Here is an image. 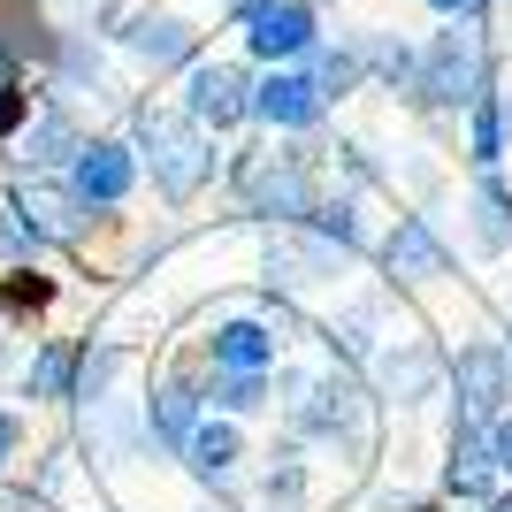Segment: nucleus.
I'll return each mask as SVG.
<instances>
[{"label": "nucleus", "instance_id": "nucleus-1", "mask_svg": "<svg viewBox=\"0 0 512 512\" xmlns=\"http://www.w3.org/2000/svg\"><path fill=\"white\" fill-rule=\"evenodd\" d=\"M421 100H482V46H474V31H444V39L428 46V69H421Z\"/></svg>", "mask_w": 512, "mask_h": 512}, {"label": "nucleus", "instance_id": "nucleus-2", "mask_svg": "<svg viewBox=\"0 0 512 512\" xmlns=\"http://www.w3.org/2000/svg\"><path fill=\"white\" fill-rule=\"evenodd\" d=\"M245 46L260 62H291V54L314 46V16L299 0H245Z\"/></svg>", "mask_w": 512, "mask_h": 512}, {"label": "nucleus", "instance_id": "nucleus-3", "mask_svg": "<svg viewBox=\"0 0 512 512\" xmlns=\"http://www.w3.org/2000/svg\"><path fill=\"white\" fill-rule=\"evenodd\" d=\"M253 115H268V123H283V130H306V123L321 115L314 77H291V69H276V77L253 92Z\"/></svg>", "mask_w": 512, "mask_h": 512}, {"label": "nucleus", "instance_id": "nucleus-4", "mask_svg": "<svg viewBox=\"0 0 512 512\" xmlns=\"http://www.w3.org/2000/svg\"><path fill=\"white\" fill-rule=\"evenodd\" d=\"M245 107H253V100H245V77H237L230 62L192 69V115H199V123H214V130H222V123H237Z\"/></svg>", "mask_w": 512, "mask_h": 512}, {"label": "nucleus", "instance_id": "nucleus-5", "mask_svg": "<svg viewBox=\"0 0 512 512\" xmlns=\"http://www.w3.org/2000/svg\"><path fill=\"white\" fill-rule=\"evenodd\" d=\"M153 146H161V184H169V192H192L199 176H207V153H199V138H184L176 123H153Z\"/></svg>", "mask_w": 512, "mask_h": 512}, {"label": "nucleus", "instance_id": "nucleus-6", "mask_svg": "<svg viewBox=\"0 0 512 512\" xmlns=\"http://www.w3.org/2000/svg\"><path fill=\"white\" fill-rule=\"evenodd\" d=\"M77 184H85V199H123L130 192V153L123 146H92L85 161H77Z\"/></svg>", "mask_w": 512, "mask_h": 512}, {"label": "nucleus", "instance_id": "nucleus-7", "mask_svg": "<svg viewBox=\"0 0 512 512\" xmlns=\"http://www.w3.org/2000/svg\"><path fill=\"white\" fill-rule=\"evenodd\" d=\"M130 46H138L146 62H184V54H192V31L161 16V23H138V31H130Z\"/></svg>", "mask_w": 512, "mask_h": 512}, {"label": "nucleus", "instance_id": "nucleus-8", "mask_svg": "<svg viewBox=\"0 0 512 512\" xmlns=\"http://www.w3.org/2000/svg\"><path fill=\"white\" fill-rule=\"evenodd\" d=\"M214 360L222 367H260L268 360V337H260L253 321H230V329H214Z\"/></svg>", "mask_w": 512, "mask_h": 512}, {"label": "nucleus", "instance_id": "nucleus-9", "mask_svg": "<svg viewBox=\"0 0 512 512\" xmlns=\"http://www.w3.org/2000/svg\"><path fill=\"white\" fill-rule=\"evenodd\" d=\"M497 153H505V107L474 100V161H497Z\"/></svg>", "mask_w": 512, "mask_h": 512}, {"label": "nucleus", "instance_id": "nucleus-10", "mask_svg": "<svg viewBox=\"0 0 512 512\" xmlns=\"http://www.w3.org/2000/svg\"><path fill=\"white\" fill-rule=\"evenodd\" d=\"M192 451H199V467H230V459H237V436H230V428H199Z\"/></svg>", "mask_w": 512, "mask_h": 512}, {"label": "nucleus", "instance_id": "nucleus-11", "mask_svg": "<svg viewBox=\"0 0 512 512\" xmlns=\"http://www.w3.org/2000/svg\"><path fill=\"white\" fill-rule=\"evenodd\" d=\"M161 428H176V436L192 428V398L184 390H161Z\"/></svg>", "mask_w": 512, "mask_h": 512}, {"label": "nucleus", "instance_id": "nucleus-12", "mask_svg": "<svg viewBox=\"0 0 512 512\" xmlns=\"http://www.w3.org/2000/svg\"><path fill=\"white\" fill-rule=\"evenodd\" d=\"M428 8H444V16H474L482 0H428Z\"/></svg>", "mask_w": 512, "mask_h": 512}, {"label": "nucleus", "instance_id": "nucleus-13", "mask_svg": "<svg viewBox=\"0 0 512 512\" xmlns=\"http://www.w3.org/2000/svg\"><path fill=\"white\" fill-rule=\"evenodd\" d=\"M497 467H512V421L497 428Z\"/></svg>", "mask_w": 512, "mask_h": 512}, {"label": "nucleus", "instance_id": "nucleus-14", "mask_svg": "<svg viewBox=\"0 0 512 512\" xmlns=\"http://www.w3.org/2000/svg\"><path fill=\"white\" fill-rule=\"evenodd\" d=\"M0 451H8V421H0Z\"/></svg>", "mask_w": 512, "mask_h": 512}, {"label": "nucleus", "instance_id": "nucleus-15", "mask_svg": "<svg viewBox=\"0 0 512 512\" xmlns=\"http://www.w3.org/2000/svg\"><path fill=\"white\" fill-rule=\"evenodd\" d=\"M497 512H512V505H497Z\"/></svg>", "mask_w": 512, "mask_h": 512}]
</instances>
